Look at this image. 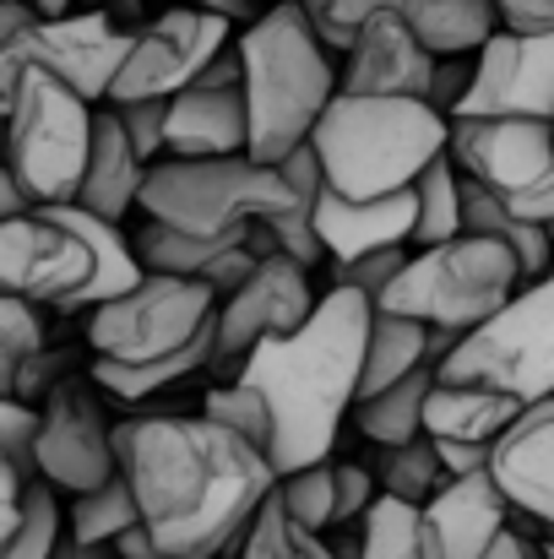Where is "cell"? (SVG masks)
I'll use <instances>...</instances> for the list:
<instances>
[{
	"mask_svg": "<svg viewBox=\"0 0 554 559\" xmlns=\"http://www.w3.org/2000/svg\"><path fill=\"white\" fill-rule=\"evenodd\" d=\"M115 462L131 478L142 527L164 559H217L234 549L278 489V467L261 445L217 418L142 413L115 424Z\"/></svg>",
	"mask_w": 554,
	"mask_h": 559,
	"instance_id": "6da1fadb",
	"label": "cell"
},
{
	"mask_svg": "<svg viewBox=\"0 0 554 559\" xmlns=\"http://www.w3.org/2000/svg\"><path fill=\"white\" fill-rule=\"evenodd\" d=\"M369 316H375L369 294L332 283L294 332H272L239 359L234 374L256 385L272 413L267 462L278 467V478L332 456L338 424L354 413L359 396Z\"/></svg>",
	"mask_w": 554,
	"mask_h": 559,
	"instance_id": "7a4b0ae2",
	"label": "cell"
},
{
	"mask_svg": "<svg viewBox=\"0 0 554 559\" xmlns=\"http://www.w3.org/2000/svg\"><path fill=\"white\" fill-rule=\"evenodd\" d=\"M239 93H245V120H250V158L278 164L299 142H310L321 109L338 98L343 71L338 55L321 44L299 0H272L261 16L239 27Z\"/></svg>",
	"mask_w": 554,
	"mask_h": 559,
	"instance_id": "3957f363",
	"label": "cell"
},
{
	"mask_svg": "<svg viewBox=\"0 0 554 559\" xmlns=\"http://www.w3.org/2000/svg\"><path fill=\"white\" fill-rule=\"evenodd\" d=\"M451 120L429 109L424 98L402 93H349L321 109L310 147L321 158L327 186L343 195H386L413 186L435 153H446Z\"/></svg>",
	"mask_w": 554,
	"mask_h": 559,
	"instance_id": "277c9868",
	"label": "cell"
},
{
	"mask_svg": "<svg viewBox=\"0 0 554 559\" xmlns=\"http://www.w3.org/2000/svg\"><path fill=\"white\" fill-rule=\"evenodd\" d=\"M522 283V266L511 255V245H500L495 234H451L440 245H419L408 250L402 272L380 288V310H402L435 332H473L479 321H490Z\"/></svg>",
	"mask_w": 554,
	"mask_h": 559,
	"instance_id": "5b68a950",
	"label": "cell"
},
{
	"mask_svg": "<svg viewBox=\"0 0 554 559\" xmlns=\"http://www.w3.org/2000/svg\"><path fill=\"white\" fill-rule=\"evenodd\" d=\"M93 98H82L71 82H60L44 66H22L11 109H5V169L27 201H71L87 169L93 147Z\"/></svg>",
	"mask_w": 554,
	"mask_h": 559,
	"instance_id": "8992f818",
	"label": "cell"
},
{
	"mask_svg": "<svg viewBox=\"0 0 554 559\" xmlns=\"http://www.w3.org/2000/svg\"><path fill=\"white\" fill-rule=\"evenodd\" d=\"M294 195L278 164H261L250 153L234 158H153L142 175L137 206L158 223H175L190 234H228L267 212H278Z\"/></svg>",
	"mask_w": 554,
	"mask_h": 559,
	"instance_id": "52a82bcc",
	"label": "cell"
},
{
	"mask_svg": "<svg viewBox=\"0 0 554 559\" xmlns=\"http://www.w3.org/2000/svg\"><path fill=\"white\" fill-rule=\"evenodd\" d=\"M87 343L98 359H120V365H153V359H175L190 348H212L217 294L201 277L142 272L126 294L93 305Z\"/></svg>",
	"mask_w": 554,
	"mask_h": 559,
	"instance_id": "ba28073f",
	"label": "cell"
},
{
	"mask_svg": "<svg viewBox=\"0 0 554 559\" xmlns=\"http://www.w3.org/2000/svg\"><path fill=\"white\" fill-rule=\"evenodd\" d=\"M435 374L479 380V385L511 391L517 402L554 396V266L544 277L517 283V294L490 321L462 332Z\"/></svg>",
	"mask_w": 554,
	"mask_h": 559,
	"instance_id": "9c48e42d",
	"label": "cell"
},
{
	"mask_svg": "<svg viewBox=\"0 0 554 559\" xmlns=\"http://www.w3.org/2000/svg\"><path fill=\"white\" fill-rule=\"evenodd\" d=\"M446 153L511 212L554 223V120L533 115H451Z\"/></svg>",
	"mask_w": 554,
	"mask_h": 559,
	"instance_id": "30bf717a",
	"label": "cell"
},
{
	"mask_svg": "<svg viewBox=\"0 0 554 559\" xmlns=\"http://www.w3.org/2000/svg\"><path fill=\"white\" fill-rule=\"evenodd\" d=\"M131 33L137 27H120L104 5H76V11H60V16H33L11 44H0V120L11 109L22 66H44L60 82H71L82 98L104 104L109 82H115V71H120V60L131 49Z\"/></svg>",
	"mask_w": 554,
	"mask_h": 559,
	"instance_id": "8fae6325",
	"label": "cell"
},
{
	"mask_svg": "<svg viewBox=\"0 0 554 559\" xmlns=\"http://www.w3.org/2000/svg\"><path fill=\"white\" fill-rule=\"evenodd\" d=\"M93 283V245L66 201H38L0 223V294L55 310H82Z\"/></svg>",
	"mask_w": 554,
	"mask_h": 559,
	"instance_id": "7c38bea8",
	"label": "cell"
},
{
	"mask_svg": "<svg viewBox=\"0 0 554 559\" xmlns=\"http://www.w3.org/2000/svg\"><path fill=\"white\" fill-rule=\"evenodd\" d=\"M234 27L239 22H228L223 11H207V5H169V11H158L153 22H142L131 33V49H126L104 104L175 98L180 87L196 82V71L223 44H234Z\"/></svg>",
	"mask_w": 554,
	"mask_h": 559,
	"instance_id": "4fadbf2b",
	"label": "cell"
},
{
	"mask_svg": "<svg viewBox=\"0 0 554 559\" xmlns=\"http://www.w3.org/2000/svg\"><path fill=\"white\" fill-rule=\"evenodd\" d=\"M38 478H49L60 495L98 489L115 462V424L93 391V374H66L38 402V445H33Z\"/></svg>",
	"mask_w": 554,
	"mask_h": 559,
	"instance_id": "5bb4252c",
	"label": "cell"
},
{
	"mask_svg": "<svg viewBox=\"0 0 554 559\" xmlns=\"http://www.w3.org/2000/svg\"><path fill=\"white\" fill-rule=\"evenodd\" d=\"M316 310V288H310V266L283 255V250H267L256 255L250 277L217 299V343H212V365L217 370H234L261 337L272 332H294L305 316Z\"/></svg>",
	"mask_w": 554,
	"mask_h": 559,
	"instance_id": "9a60e30c",
	"label": "cell"
},
{
	"mask_svg": "<svg viewBox=\"0 0 554 559\" xmlns=\"http://www.w3.org/2000/svg\"><path fill=\"white\" fill-rule=\"evenodd\" d=\"M457 115H533L554 120V27H500L479 49L473 87Z\"/></svg>",
	"mask_w": 554,
	"mask_h": 559,
	"instance_id": "2e32d148",
	"label": "cell"
},
{
	"mask_svg": "<svg viewBox=\"0 0 554 559\" xmlns=\"http://www.w3.org/2000/svg\"><path fill=\"white\" fill-rule=\"evenodd\" d=\"M419 522L429 559H479L517 522V506L500 495L490 467H473V473H446V484L419 506Z\"/></svg>",
	"mask_w": 554,
	"mask_h": 559,
	"instance_id": "e0dca14e",
	"label": "cell"
},
{
	"mask_svg": "<svg viewBox=\"0 0 554 559\" xmlns=\"http://www.w3.org/2000/svg\"><path fill=\"white\" fill-rule=\"evenodd\" d=\"M490 478L517 516L554 533V396L528 402L490 445Z\"/></svg>",
	"mask_w": 554,
	"mask_h": 559,
	"instance_id": "ac0fdd59",
	"label": "cell"
},
{
	"mask_svg": "<svg viewBox=\"0 0 554 559\" xmlns=\"http://www.w3.org/2000/svg\"><path fill=\"white\" fill-rule=\"evenodd\" d=\"M429 71H435V49L391 5H380L375 16H365V27L354 33V44L343 49V87L349 93L424 98L429 93Z\"/></svg>",
	"mask_w": 554,
	"mask_h": 559,
	"instance_id": "d6986e66",
	"label": "cell"
},
{
	"mask_svg": "<svg viewBox=\"0 0 554 559\" xmlns=\"http://www.w3.org/2000/svg\"><path fill=\"white\" fill-rule=\"evenodd\" d=\"M413 217H419L413 186L386 190V195H343V190L321 186L316 195V234L327 245V261H354L365 250L408 245Z\"/></svg>",
	"mask_w": 554,
	"mask_h": 559,
	"instance_id": "ffe728a7",
	"label": "cell"
},
{
	"mask_svg": "<svg viewBox=\"0 0 554 559\" xmlns=\"http://www.w3.org/2000/svg\"><path fill=\"white\" fill-rule=\"evenodd\" d=\"M164 153L175 158H234L250 153V120L239 87H201L190 82L169 98V131Z\"/></svg>",
	"mask_w": 554,
	"mask_h": 559,
	"instance_id": "44dd1931",
	"label": "cell"
},
{
	"mask_svg": "<svg viewBox=\"0 0 554 559\" xmlns=\"http://www.w3.org/2000/svg\"><path fill=\"white\" fill-rule=\"evenodd\" d=\"M142 175H148V164H142V153L131 147V136H126L115 104H98V109H93L87 169H82V186H76L71 201L87 206V212H98V217H115V223H120V217L137 206V195H142Z\"/></svg>",
	"mask_w": 554,
	"mask_h": 559,
	"instance_id": "7402d4cb",
	"label": "cell"
},
{
	"mask_svg": "<svg viewBox=\"0 0 554 559\" xmlns=\"http://www.w3.org/2000/svg\"><path fill=\"white\" fill-rule=\"evenodd\" d=\"M528 402H517L511 391L479 385V380H440L424 396V435H446V440H495Z\"/></svg>",
	"mask_w": 554,
	"mask_h": 559,
	"instance_id": "603a6c76",
	"label": "cell"
},
{
	"mask_svg": "<svg viewBox=\"0 0 554 559\" xmlns=\"http://www.w3.org/2000/svg\"><path fill=\"white\" fill-rule=\"evenodd\" d=\"M429 385H435V365H419L402 380L359 396L349 418L359 424V435L369 445H402V440L424 435V396H429Z\"/></svg>",
	"mask_w": 554,
	"mask_h": 559,
	"instance_id": "cb8c5ba5",
	"label": "cell"
},
{
	"mask_svg": "<svg viewBox=\"0 0 554 559\" xmlns=\"http://www.w3.org/2000/svg\"><path fill=\"white\" fill-rule=\"evenodd\" d=\"M419 365H435V359H429V326L413 321V316H402V310H380V305H375V316H369V337H365L359 396L380 391V385H391V380H402V374L419 370ZM359 396H354V402H359Z\"/></svg>",
	"mask_w": 554,
	"mask_h": 559,
	"instance_id": "d4e9b609",
	"label": "cell"
},
{
	"mask_svg": "<svg viewBox=\"0 0 554 559\" xmlns=\"http://www.w3.org/2000/svg\"><path fill=\"white\" fill-rule=\"evenodd\" d=\"M142 522V506H137V495H131V478L115 467L98 489H82V495H71V506H66V538H76V544H115L126 527H137Z\"/></svg>",
	"mask_w": 554,
	"mask_h": 559,
	"instance_id": "484cf974",
	"label": "cell"
},
{
	"mask_svg": "<svg viewBox=\"0 0 554 559\" xmlns=\"http://www.w3.org/2000/svg\"><path fill=\"white\" fill-rule=\"evenodd\" d=\"M239 559H343V555L327 544V533L299 527V522L288 516L283 495L272 489V495L261 500V511L250 516L245 538H239Z\"/></svg>",
	"mask_w": 554,
	"mask_h": 559,
	"instance_id": "4316f807",
	"label": "cell"
},
{
	"mask_svg": "<svg viewBox=\"0 0 554 559\" xmlns=\"http://www.w3.org/2000/svg\"><path fill=\"white\" fill-rule=\"evenodd\" d=\"M369 473H375V489L380 495H397L408 506H424L446 484V462H440V451H435L429 435H413L402 445H375Z\"/></svg>",
	"mask_w": 554,
	"mask_h": 559,
	"instance_id": "83f0119b",
	"label": "cell"
},
{
	"mask_svg": "<svg viewBox=\"0 0 554 559\" xmlns=\"http://www.w3.org/2000/svg\"><path fill=\"white\" fill-rule=\"evenodd\" d=\"M354 559H429L419 506H408L397 495H375L365 506V516H359Z\"/></svg>",
	"mask_w": 554,
	"mask_h": 559,
	"instance_id": "f1b7e54d",
	"label": "cell"
},
{
	"mask_svg": "<svg viewBox=\"0 0 554 559\" xmlns=\"http://www.w3.org/2000/svg\"><path fill=\"white\" fill-rule=\"evenodd\" d=\"M413 195H419V217H413L408 245H440L462 234V169L451 153H435L424 164V175L413 180Z\"/></svg>",
	"mask_w": 554,
	"mask_h": 559,
	"instance_id": "f546056e",
	"label": "cell"
},
{
	"mask_svg": "<svg viewBox=\"0 0 554 559\" xmlns=\"http://www.w3.org/2000/svg\"><path fill=\"white\" fill-rule=\"evenodd\" d=\"M201 365H212V348H190V354H175V359H153V365H120V359H98L93 354V385L120 396V402H142L164 385H175L185 374H196Z\"/></svg>",
	"mask_w": 554,
	"mask_h": 559,
	"instance_id": "4dcf8cb0",
	"label": "cell"
},
{
	"mask_svg": "<svg viewBox=\"0 0 554 559\" xmlns=\"http://www.w3.org/2000/svg\"><path fill=\"white\" fill-rule=\"evenodd\" d=\"M60 489L49 478H27L22 489V522L5 544V559H55L60 538H66V506L55 500Z\"/></svg>",
	"mask_w": 554,
	"mask_h": 559,
	"instance_id": "1f68e13d",
	"label": "cell"
},
{
	"mask_svg": "<svg viewBox=\"0 0 554 559\" xmlns=\"http://www.w3.org/2000/svg\"><path fill=\"white\" fill-rule=\"evenodd\" d=\"M278 495H283V506H288V516L299 527H316V533L338 527V462L332 456L283 473L278 478Z\"/></svg>",
	"mask_w": 554,
	"mask_h": 559,
	"instance_id": "d6a6232c",
	"label": "cell"
},
{
	"mask_svg": "<svg viewBox=\"0 0 554 559\" xmlns=\"http://www.w3.org/2000/svg\"><path fill=\"white\" fill-rule=\"evenodd\" d=\"M38 348H44L38 305L0 294V391H16V374H22V365H27Z\"/></svg>",
	"mask_w": 554,
	"mask_h": 559,
	"instance_id": "836d02e7",
	"label": "cell"
},
{
	"mask_svg": "<svg viewBox=\"0 0 554 559\" xmlns=\"http://www.w3.org/2000/svg\"><path fill=\"white\" fill-rule=\"evenodd\" d=\"M207 418H217V424H228L234 435H245L250 445H272V413H267V402H261V391L256 385H245L239 374L228 380V385H212L207 391V407H201Z\"/></svg>",
	"mask_w": 554,
	"mask_h": 559,
	"instance_id": "e575fe53",
	"label": "cell"
},
{
	"mask_svg": "<svg viewBox=\"0 0 554 559\" xmlns=\"http://www.w3.org/2000/svg\"><path fill=\"white\" fill-rule=\"evenodd\" d=\"M33 445H38V407L27 396H16V391H0V456L22 478H38Z\"/></svg>",
	"mask_w": 554,
	"mask_h": 559,
	"instance_id": "d590c367",
	"label": "cell"
},
{
	"mask_svg": "<svg viewBox=\"0 0 554 559\" xmlns=\"http://www.w3.org/2000/svg\"><path fill=\"white\" fill-rule=\"evenodd\" d=\"M402 261H408V245L365 250V255H354V261H332V283L359 288V294H369V299H380V288L402 272Z\"/></svg>",
	"mask_w": 554,
	"mask_h": 559,
	"instance_id": "8d00e7d4",
	"label": "cell"
},
{
	"mask_svg": "<svg viewBox=\"0 0 554 559\" xmlns=\"http://www.w3.org/2000/svg\"><path fill=\"white\" fill-rule=\"evenodd\" d=\"M131 147L142 153V164L164 158V131H169V98H131V104H115Z\"/></svg>",
	"mask_w": 554,
	"mask_h": 559,
	"instance_id": "74e56055",
	"label": "cell"
},
{
	"mask_svg": "<svg viewBox=\"0 0 554 559\" xmlns=\"http://www.w3.org/2000/svg\"><path fill=\"white\" fill-rule=\"evenodd\" d=\"M473 71H479V55H435V71H429V93L424 104L440 109L446 120L462 109L468 87H473Z\"/></svg>",
	"mask_w": 554,
	"mask_h": 559,
	"instance_id": "f35d334b",
	"label": "cell"
},
{
	"mask_svg": "<svg viewBox=\"0 0 554 559\" xmlns=\"http://www.w3.org/2000/svg\"><path fill=\"white\" fill-rule=\"evenodd\" d=\"M375 495L380 489H375V473H369L365 462H338V527L343 522H359Z\"/></svg>",
	"mask_w": 554,
	"mask_h": 559,
	"instance_id": "ab89813d",
	"label": "cell"
},
{
	"mask_svg": "<svg viewBox=\"0 0 554 559\" xmlns=\"http://www.w3.org/2000/svg\"><path fill=\"white\" fill-rule=\"evenodd\" d=\"M22 489H27V478L0 456V559H5V544H11L16 522H22Z\"/></svg>",
	"mask_w": 554,
	"mask_h": 559,
	"instance_id": "60d3db41",
	"label": "cell"
},
{
	"mask_svg": "<svg viewBox=\"0 0 554 559\" xmlns=\"http://www.w3.org/2000/svg\"><path fill=\"white\" fill-rule=\"evenodd\" d=\"M446 473H473V467H490V445L495 440H446V435H429Z\"/></svg>",
	"mask_w": 554,
	"mask_h": 559,
	"instance_id": "b9f144b4",
	"label": "cell"
},
{
	"mask_svg": "<svg viewBox=\"0 0 554 559\" xmlns=\"http://www.w3.org/2000/svg\"><path fill=\"white\" fill-rule=\"evenodd\" d=\"M500 27L533 33V27H554V0H495Z\"/></svg>",
	"mask_w": 554,
	"mask_h": 559,
	"instance_id": "7bdbcfd3",
	"label": "cell"
},
{
	"mask_svg": "<svg viewBox=\"0 0 554 559\" xmlns=\"http://www.w3.org/2000/svg\"><path fill=\"white\" fill-rule=\"evenodd\" d=\"M115 555L120 559H164V549H158V544H153V533L137 522V527H126V533L115 538Z\"/></svg>",
	"mask_w": 554,
	"mask_h": 559,
	"instance_id": "ee69618b",
	"label": "cell"
},
{
	"mask_svg": "<svg viewBox=\"0 0 554 559\" xmlns=\"http://www.w3.org/2000/svg\"><path fill=\"white\" fill-rule=\"evenodd\" d=\"M533 549H539V544H533L528 533H517V522H511V527L490 544V555H479V559H533Z\"/></svg>",
	"mask_w": 554,
	"mask_h": 559,
	"instance_id": "f6af8a7d",
	"label": "cell"
},
{
	"mask_svg": "<svg viewBox=\"0 0 554 559\" xmlns=\"http://www.w3.org/2000/svg\"><path fill=\"white\" fill-rule=\"evenodd\" d=\"M33 16H38V11H33V0H0V44H11Z\"/></svg>",
	"mask_w": 554,
	"mask_h": 559,
	"instance_id": "bcb514c9",
	"label": "cell"
},
{
	"mask_svg": "<svg viewBox=\"0 0 554 559\" xmlns=\"http://www.w3.org/2000/svg\"><path fill=\"white\" fill-rule=\"evenodd\" d=\"M190 5H207V11H223L228 22H239V27H245V22H250V16H261V11H267L272 0H190Z\"/></svg>",
	"mask_w": 554,
	"mask_h": 559,
	"instance_id": "7dc6e473",
	"label": "cell"
},
{
	"mask_svg": "<svg viewBox=\"0 0 554 559\" xmlns=\"http://www.w3.org/2000/svg\"><path fill=\"white\" fill-rule=\"evenodd\" d=\"M27 206H33V201H27V190L16 186V175L0 164V223H5V217H16V212H27Z\"/></svg>",
	"mask_w": 554,
	"mask_h": 559,
	"instance_id": "c3c4849f",
	"label": "cell"
},
{
	"mask_svg": "<svg viewBox=\"0 0 554 559\" xmlns=\"http://www.w3.org/2000/svg\"><path fill=\"white\" fill-rule=\"evenodd\" d=\"M55 559H120V555H115V544H76V538H60Z\"/></svg>",
	"mask_w": 554,
	"mask_h": 559,
	"instance_id": "681fc988",
	"label": "cell"
},
{
	"mask_svg": "<svg viewBox=\"0 0 554 559\" xmlns=\"http://www.w3.org/2000/svg\"><path fill=\"white\" fill-rule=\"evenodd\" d=\"M38 16H60V11H76V0H33Z\"/></svg>",
	"mask_w": 554,
	"mask_h": 559,
	"instance_id": "f907efd6",
	"label": "cell"
},
{
	"mask_svg": "<svg viewBox=\"0 0 554 559\" xmlns=\"http://www.w3.org/2000/svg\"><path fill=\"white\" fill-rule=\"evenodd\" d=\"M533 559H554V538H550V544H539V549H533Z\"/></svg>",
	"mask_w": 554,
	"mask_h": 559,
	"instance_id": "816d5d0a",
	"label": "cell"
},
{
	"mask_svg": "<svg viewBox=\"0 0 554 559\" xmlns=\"http://www.w3.org/2000/svg\"><path fill=\"white\" fill-rule=\"evenodd\" d=\"M76 5H109V0H76Z\"/></svg>",
	"mask_w": 554,
	"mask_h": 559,
	"instance_id": "f5cc1de1",
	"label": "cell"
}]
</instances>
